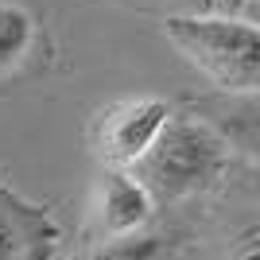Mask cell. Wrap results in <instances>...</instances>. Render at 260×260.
Listing matches in <instances>:
<instances>
[{
    "mask_svg": "<svg viewBox=\"0 0 260 260\" xmlns=\"http://www.w3.org/2000/svg\"><path fill=\"white\" fill-rule=\"evenodd\" d=\"M229 260H260V217L245 221L229 241Z\"/></svg>",
    "mask_w": 260,
    "mask_h": 260,
    "instance_id": "9c48e42d",
    "label": "cell"
},
{
    "mask_svg": "<svg viewBox=\"0 0 260 260\" xmlns=\"http://www.w3.org/2000/svg\"><path fill=\"white\" fill-rule=\"evenodd\" d=\"M210 124L217 128L229 152L260 159V93H237V98L221 101Z\"/></svg>",
    "mask_w": 260,
    "mask_h": 260,
    "instance_id": "8992f818",
    "label": "cell"
},
{
    "mask_svg": "<svg viewBox=\"0 0 260 260\" xmlns=\"http://www.w3.org/2000/svg\"><path fill=\"white\" fill-rule=\"evenodd\" d=\"M152 214V194L144 183L128 171H105L98 190H93V229L105 241L128 237L148 221Z\"/></svg>",
    "mask_w": 260,
    "mask_h": 260,
    "instance_id": "5b68a950",
    "label": "cell"
},
{
    "mask_svg": "<svg viewBox=\"0 0 260 260\" xmlns=\"http://www.w3.org/2000/svg\"><path fill=\"white\" fill-rule=\"evenodd\" d=\"M171 120V109L159 98H128L109 105L93 124V152L109 171H124L144 159L155 144L163 124Z\"/></svg>",
    "mask_w": 260,
    "mask_h": 260,
    "instance_id": "3957f363",
    "label": "cell"
},
{
    "mask_svg": "<svg viewBox=\"0 0 260 260\" xmlns=\"http://www.w3.org/2000/svg\"><path fill=\"white\" fill-rule=\"evenodd\" d=\"M35 47V16L12 0H0V82L20 74Z\"/></svg>",
    "mask_w": 260,
    "mask_h": 260,
    "instance_id": "52a82bcc",
    "label": "cell"
},
{
    "mask_svg": "<svg viewBox=\"0 0 260 260\" xmlns=\"http://www.w3.org/2000/svg\"><path fill=\"white\" fill-rule=\"evenodd\" d=\"M249 0H214V8H217V16H237L241 8H245Z\"/></svg>",
    "mask_w": 260,
    "mask_h": 260,
    "instance_id": "30bf717a",
    "label": "cell"
},
{
    "mask_svg": "<svg viewBox=\"0 0 260 260\" xmlns=\"http://www.w3.org/2000/svg\"><path fill=\"white\" fill-rule=\"evenodd\" d=\"M58 225L43 206L23 202L0 179V260H51Z\"/></svg>",
    "mask_w": 260,
    "mask_h": 260,
    "instance_id": "277c9868",
    "label": "cell"
},
{
    "mask_svg": "<svg viewBox=\"0 0 260 260\" xmlns=\"http://www.w3.org/2000/svg\"><path fill=\"white\" fill-rule=\"evenodd\" d=\"M163 35L229 98L260 93V23L237 16H171Z\"/></svg>",
    "mask_w": 260,
    "mask_h": 260,
    "instance_id": "7a4b0ae2",
    "label": "cell"
},
{
    "mask_svg": "<svg viewBox=\"0 0 260 260\" xmlns=\"http://www.w3.org/2000/svg\"><path fill=\"white\" fill-rule=\"evenodd\" d=\"M229 148L217 136V128L202 117H171L155 136V144L144 152V159L132 167V175L144 183V190L159 202L202 194L225 175Z\"/></svg>",
    "mask_w": 260,
    "mask_h": 260,
    "instance_id": "6da1fadb",
    "label": "cell"
},
{
    "mask_svg": "<svg viewBox=\"0 0 260 260\" xmlns=\"http://www.w3.org/2000/svg\"><path fill=\"white\" fill-rule=\"evenodd\" d=\"M89 260H163V237H152V233L113 237V241H105Z\"/></svg>",
    "mask_w": 260,
    "mask_h": 260,
    "instance_id": "ba28073f",
    "label": "cell"
}]
</instances>
